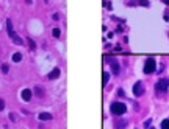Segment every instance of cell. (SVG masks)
Masks as SVG:
<instances>
[{"label": "cell", "instance_id": "13", "mask_svg": "<svg viewBox=\"0 0 169 129\" xmlns=\"http://www.w3.org/2000/svg\"><path fill=\"white\" fill-rule=\"evenodd\" d=\"M27 42H28V45H30V50L33 52V50H36V44H34V41L31 39V37H27Z\"/></svg>", "mask_w": 169, "mask_h": 129}, {"label": "cell", "instance_id": "18", "mask_svg": "<svg viewBox=\"0 0 169 129\" xmlns=\"http://www.w3.org/2000/svg\"><path fill=\"white\" fill-rule=\"evenodd\" d=\"M150 125H152V120H146V121H144V128L149 129V128H150Z\"/></svg>", "mask_w": 169, "mask_h": 129}, {"label": "cell", "instance_id": "15", "mask_svg": "<svg viewBox=\"0 0 169 129\" xmlns=\"http://www.w3.org/2000/svg\"><path fill=\"white\" fill-rule=\"evenodd\" d=\"M161 129H169V120H163L161 121Z\"/></svg>", "mask_w": 169, "mask_h": 129}, {"label": "cell", "instance_id": "24", "mask_svg": "<svg viewBox=\"0 0 169 129\" xmlns=\"http://www.w3.org/2000/svg\"><path fill=\"white\" fill-rule=\"evenodd\" d=\"M149 129H154V128H149Z\"/></svg>", "mask_w": 169, "mask_h": 129}, {"label": "cell", "instance_id": "16", "mask_svg": "<svg viewBox=\"0 0 169 129\" xmlns=\"http://www.w3.org/2000/svg\"><path fill=\"white\" fill-rule=\"evenodd\" d=\"M2 72H3V75H6L8 72H10V65H8V64H3V65H2Z\"/></svg>", "mask_w": 169, "mask_h": 129}, {"label": "cell", "instance_id": "20", "mask_svg": "<svg viewBox=\"0 0 169 129\" xmlns=\"http://www.w3.org/2000/svg\"><path fill=\"white\" fill-rule=\"evenodd\" d=\"M139 3L144 5V6H149V2H147V0H139Z\"/></svg>", "mask_w": 169, "mask_h": 129}, {"label": "cell", "instance_id": "19", "mask_svg": "<svg viewBox=\"0 0 169 129\" xmlns=\"http://www.w3.org/2000/svg\"><path fill=\"white\" fill-rule=\"evenodd\" d=\"M3 109H5V100L0 98V111H3Z\"/></svg>", "mask_w": 169, "mask_h": 129}, {"label": "cell", "instance_id": "22", "mask_svg": "<svg viewBox=\"0 0 169 129\" xmlns=\"http://www.w3.org/2000/svg\"><path fill=\"white\" fill-rule=\"evenodd\" d=\"M25 2H27V5H30L31 2H33V0H25Z\"/></svg>", "mask_w": 169, "mask_h": 129}, {"label": "cell", "instance_id": "23", "mask_svg": "<svg viewBox=\"0 0 169 129\" xmlns=\"http://www.w3.org/2000/svg\"><path fill=\"white\" fill-rule=\"evenodd\" d=\"M163 2H164V3H169V0H163Z\"/></svg>", "mask_w": 169, "mask_h": 129}, {"label": "cell", "instance_id": "10", "mask_svg": "<svg viewBox=\"0 0 169 129\" xmlns=\"http://www.w3.org/2000/svg\"><path fill=\"white\" fill-rule=\"evenodd\" d=\"M20 61H22V53H14V55H13V62H20Z\"/></svg>", "mask_w": 169, "mask_h": 129}, {"label": "cell", "instance_id": "7", "mask_svg": "<svg viewBox=\"0 0 169 129\" xmlns=\"http://www.w3.org/2000/svg\"><path fill=\"white\" fill-rule=\"evenodd\" d=\"M52 118H53V115L50 112H41L39 114V120L41 121H47V120H52Z\"/></svg>", "mask_w": 169, "mask_h": 129}, {"label": "cell", "instance_id": "17", "mask_svg": "<svg viewBox=\"0 0 169 129\" xmlns=\"http://www.w3.org/2000/svg\"><path fill=\"white\" fill-rule=\"evenodd\" d=\"M108 79H110V73H108V72H105V73H103V86L108 82Z\"/></svg>", "mask_w": 169, "mask_h": 129}, {"label": "cell", "instance_id": "9", "mask_svg": "<svg viewBox=\"0 0 169 129\" xmlns=\"http://www.w3.org/2000/svg\"><path fill=\"white\" fill-rule=\"evenodd\" d=\"M34 93H36L39 98H42V96H44V89H42L41 86H36V87H34Z\"/></svg>", "mask_w": 169, "mask_h": 129}, {"label": "cell", "instance_id": "3", "mask_svg": "<svg viewBox=\"0 0 169 129\" xmlns=\"http://www.w3.org/2000/svg\"><path fill=\"white\" fill-rule=\"evenodd\" d=\"M155 69H157V61H155L154 58H149L146 62H144V73H147V75L154 73Z\"/></svg>", "mask_w": 169, "mask_h": 129}, {"label": "cell", "instance_id": "21", "mask_svg": "<svg viewBox=\"0 0 169 129\" xmlns=\"http://www.w3.org/2000/svg\"><path fill=\"white\" fill-rule=\"evenodd\" d=\"M10 120H13V121H14V120H16V117H14V114H10Z\"/></svg>", "mask_w": 169, "mask_h": 129}, {"label": "cell", "instance_id": "6", "mask_svg": "<svg viewBox=\"0 0 169 129\" xmlns=\"http://www.w3.org/2000/svg\"><path fill=\"white\" fill-rule=\"evenodd\" d=\"M20 96H22V100H24V101H30V100H31V90H30V89H25V90H22Z\"/></svg>", "mask_w": 169, "mask_h": 129}, {"label": "cell", "instance_id": "14", "mask_svg": "<svg viewBox=\"0 0 169 129\" xmlns=\"http://www.w3.org/2000/svg\"><path fill=\"white\" fill-rule=\"evenodd\" d=\"M52 34H53V37H60V36H61V31H60V28H53Z\"/></svg>", "mask_w": 169, "mask_h": 129}, {"label": "cell", "instance_id": "11", "mask_svg": "<svg viewBox=\"0 0 169 129\" xmlns=\"http://www.w3.org/2000/svg\"><path fill=\"white\" fill-rule=\"evenodd\" d=\"M6 28H8V36H10V34L14 31V30H13V22H11V19H8V20H6Z\"/></svg>", "mask_w": 169, "mask_h": 129}, {"label": "cell", "instance_id": "5", "mask_svg": "<svg viewBox=\"0 0 169 129\" xmlns=\"http://www.w3.org/2000/svg\"><path fill=\"white\" fill-rule=\"evenodd\" d=\"M10 39H11V41L14 42V44H17V45H22V44H24V41L20 39V36H19L17 33H14V31H13V33L10 34Z\"/></svg>", "mask_w": 169, "mask_h": 129}, {"label": "cell", "instance_id": "8", "mask_svg": "<svg viewBox=\"0 0 169 129\" xmlns=\"http://www.w3.org/2000/svg\"><path fill=\"white\" fill-rule=\"evenodd\" d=\"M60 73H61L60 69H53V70L49 73V79H56V78L60 76Z\"/></svg>", "mask_w": 169, "mask_h": 129}, {"label": "cell", "instance_id": "1", "mask_svg": "<svg viewBox=\"0 0 169 129\" xmlns=\"http://www.w3.org/2000/svg\"><path fill=\"white\" fill-rule=\"evenodd\" d=\"M127 112V106L124 103H119V101H114L111 104V114L114 115H124Z\"/></svg>", "mask_w": 169, "mask_h": 129}, {"label": "cell", "instance_id": "2", "mask_svg": "<svg viewBox=\"0 0 169 129\" xmlns=\"http://www.w3.org/2000/svg\"><path fill=\"white\" fill-rule=\"evenodd\" d=\"M168 87H169V79H168V78H161V79L155 84V90H157L158 93L168 92Z\"/></svg>", "mask_w": 169, "mask_h": 129}, {"label": "cell", "instance_id": "12", "mask_svg": "<svg viewBox=\"0 0 169 129\" xmlns=\"http://www.w3.org/2000/svg\"><path fill=\"white\" fill-rule=\"evenodd\" d=\"M127 126V121L125 120H121V121H116V129H124Z\"/></svg>", "mask_w": 169, "mask_h": 129}, {"label": "cell", "instance_id": "4", "mask_svg": "<svg viewBox=\"0 0 169 129\" xmlns=\"http://www.w3.org/2000/svg\"><path fill=\"white\" fill-rule=\"evenodd\" d=\"M144 93V84L141 81L135 82V86H133V95L135 96H141Z\"/></svg>", "mask_w": 169, "mask_h": 129}]
</instances>
